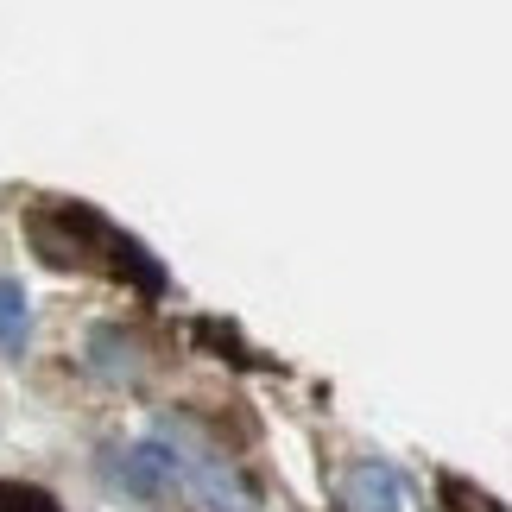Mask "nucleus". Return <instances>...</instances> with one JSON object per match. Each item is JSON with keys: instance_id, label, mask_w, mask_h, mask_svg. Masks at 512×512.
<instances>
[{"instance_id": "obj_2", "label": "nucleus", "mask_w": 512, "mask_h": 512, "mask_svg": "<svg viewBox=\"0 0 512 512\" xmlns=\"http://www.w3.org/2000/svg\"><path fill=\"white\" fill-rule=\"evenodd\" d=\"M0 512H57L38 487H0Z\"/></svg>"}, {"instance_id": "obj_3", "label": "nucleus", "mask_w": 512, "mask_h": 512, "mask_svg": "<svg viewBox=\"0 0 512 512\" xmlns=\"http://www.w3.org/2000/svg\"><path fill=\"white\" fill-rule=\"evenodd\" d=\"M19 329H26V304H19V291L13 285H0V336H19Z\"/></svg>"}, {"instance_id": "obj_1", "label": "nucleus", "mask_w": 512, "mask_h": 512, "mask_svg": "<svg viewBox=\"0 0 512 512\" xmlns=\"http://www.w3.org/2000/svg\"><path fill=\"white\" fill-rule=\"evenodd\" d=\"M348 512H399V481L386 468H361L348 481Z\"/></svg>"}]
</instances>
